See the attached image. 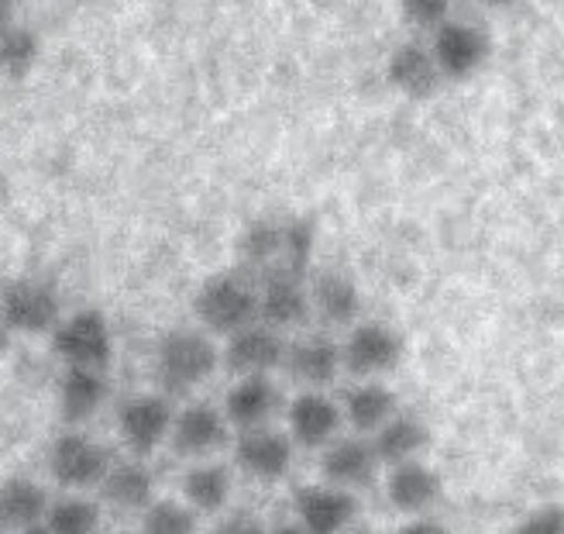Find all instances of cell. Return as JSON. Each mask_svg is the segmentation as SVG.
<instances>
[{
	"mask_svg": "<svg viewBox=\"0 0 564 534\" xmlns=\"http://www.w3.org/2000/svg\"><path fill=\"white\" fill-rule=\"evenodd\" d=\"M290 438L303 448H327L345 425V410L324 389H300L286 407Z\"/></svg>",
	"mask_w": 564,
	"mask_h": 534,
	"instance_id": "obj_15",
	"label": "cell"
},
{
	"mask_svg": "<svg viewBox=\"0 0 564 534\" xmlns=\"http://www.w3.org/2000/svg\"><path fill=\"white\" fill-rule=\"evenodd\" d=\"M169 441H173L176 456H183V459H207L231 441V420L224 414V407H214L207 400H193L183 410H176Z\"/></svg>",
	"mask_w": 564,
	"mask_h": 534,
	"instance_id": "obj_10",
	"label": "cell"
},
{
	"mask_svg": "<svg viewBox=\"0 0 564 534\" xmlns=\"http://www.w3.org/2000/svg\"><path fill=\"white\" fill-rule=\"evenodd\" d=\"M11 14H14V0H0V32L11 24Z\"/></svg>",
	"mask_w": 564,
	"mask_h": 534,
	"instance_id": "obj_36",
	"label": "cell"
},
{
	"mask_svg": "<svg viewBox=\"0 0 564 534\" xmlns=\"http://www.w3.org/2000/svg\"><path fill=\"white\" fill-rule=\"evenodd\" d=\"M441 493H444V483H441L437 469H431L427 462L410 459V462H400V466H389L386 496H389L392 511L420 517V514H427L434 508V503L441 500Z\"/></svg>",
	"mask_w": 564,
	"mask_h": 534,
	"instance_id": "obj_19",
	"label": "cell"
},
{
	"mask_svg": "<svg viewBox=\"0 0 564 534\" xmlns=\"http://www.w3.org/2000/svg\"><path fill=\"white\" fill-rule=\"evenodd\" d=\"M482 8H492V11H502V8H513L517 0H478Z\"/></svg>",
	"mask_w": 564,
	"mask_h": 534,
	"instance_id": "obj_37",
	"label": "cell"
},
{
	"mask_svg": "<svg viewBox=\"0 0 564 534\" xmlns=\"http://www.w3.org/2000/svg\"><path fill=\"white\" fill-rule=\"evenodd\" d=\"M193 314L204 331L228 339L259 321V284L241 269L214 273L193 293Z\"/></svg>",
	"mask_w": 564,
	"mask_h": 534,
	"instance_id": "obj_3",
	"label": "cell"
},
{
	"mask_svg": "<svg viewBox=\"0 0 564 534\" xmlns=\"http://www.w3.org/2000/svg\"><path fill=\"white\" fill-rule=\"evenodd\" d=\"M317 252V221L314 217H256L238 238V269L256 284L279 276L310 279Z\"/></svg>",
	"mask_w": 564,
	"mask_h": 534,
	"instance_id": "obj_1",
	"label": "cell"
},
{
	"mask_svg": "<svg viewBox=\"0 0 564 534\" xmlns=\"http://www.w3.org/2000/svg\"><path fill=\"white\" fill-rule=\"evenodd\" d=\"M138 517V534H196V511L186 500H152Z\"/></svg>",
	"mask_w": 564,
	"mask_h": 534,
	"instance_id": "obj_30",
	"label": "cell"
},
{
	"mask_svg": "<svg viewBox=\"0 0 564 534\" xmlns=\"http://www.w3.org/2000/svg\"><path fill=\"white\" fill-rule=\"evenodd\" d=\"M310 307L327 328H355L361 314V290L355 276L341 269L310 273Z\"/></svg>",
	"mask_w": 564,
	"mask_h": 534,
	"instance_id": "obj_18",
	"label": "cell"
},
{
	"mask_svg": "<svg viewBox=\"0 0 564 534\" xmlns=\"http://www.w3.org/2000/svg\"><path fill=\"white\" fill-rule=\"evenodd\" d=\"M104 400H107V376L100 370H76V365H63L59 414L69 428L87 425V420L104 407Z\"/></svg>",
	"mask_w": 564,
	"mask_h": 534,
	"instance_id": "obj_25",
	"label": "cell"
},
{
	"mask_svg": "<svg viewBox=\"0 0 564 534\" xmlns=\"http://www.w3.org/2000/svg\"><path fill=\"white\" fill-rule=\"evenodd\" d=\"M431 52L441 66L444 79H471L478 70L489 63L492 55V39L478 28L475 21L451 18L431 35Z\"/></svg>",
	"mask_w": 564,
	"mask_h": 534,
	"instance_id": "obj_8",
	"label": "cell"
},
{
	"mask_svg": "<svg viewBox=\"0 0 564 534\" xmlns=\"http://www.w3.org/2000/svg\"><path fill=\"white\" fill-rule=\"evenodd\" d=\"M293 511H296V524L306 534H345L358 517V500L351 490L330 483H310L296 490Z\"/></svg>",
	"mask_w": 564,
	"mask_h": 534,
	"instance_id": "obj_13",
	"label": "cell"
},
{
	"mask_svg": "<svg viewBox=\"0 0 564 534\" xmlns=\"http://www.w3.org/2000/svg\"><path fill=\"white\" fill-rule=\"evenodd\" d=\"M296 459V441L275 428H251L235 438V466L259 483H279Z\"/></svg>",
	"mask_w": 564,
	"mask_h": 534,
	"instance_id": "obj_11",
	"label": "cell"
},
{
	"mask_svg": "<svg viewBox=\"0 0 564 534\" xmlns=\"http://www.w3.org/2000/svg\"><path fill=\"white\" fill-rule=\"evenodd\" d=\"M0 314L14 334H48L63 321V300L45 279L21 276L0 287Z\"/></svg>",
	"mask_w": 564,
	"mask_h": 534,
	"instance_id": "obj_6",
	"label": "cell"
},
{
	"mask_svg": "<svg viewBox=\"0 0 564 534\" xmlns=\"http://www.w3.org/2000/svg\"><path fill=\"white\" fill-rule=\"evenodd\" d=\"M314 307H310V279L296 276H279L259 284V321L275 328V331H290L310 321Z\"/></svg>",
	"mask_w": 564,
	"mask_h": 534,
	"instance_id": "obj_21",
	"label": "cell"
},
{
	"mask_svg": "<svg viewBox=\"0 0 564 534\" xmlns=\"http://www.w3.org/2000/svg\"><path fill=\"white\" fill-rule=\"evenodd\" d=\"M100 521H104L100 503L87 493H73V490H63V496H52L45 514V527L52 534H97Z\"/></svg>",
	"mask_w": 564,
	"mask_h": 534,
	"instance_id": "obj_28",
	"label": "cell"
},
{
	"mask_svg": "<svg viewBox=\"0 0 564 534\" xmlns=\"http://www.w3.org/2000/svg\"><path fill=\"white\" fill-rule=\"evenodd\" d=\"M11 339H14V331H11L8 318H4V314H0V355H4V352L11 349Z\"/></svg>",
	"mask_w": 564,
	"mask_h": 534,
	"instance_id": "obj_35",
	"label": "cell"
},
{
	"mask_svg": "<svg viewBox=\"0 0 564 534\" xmlns=\"http://www.w3.org/2000/svg\"><path fill=\"white\" fill-rule=\"evenodd\" d=\"M341 410H345V420L355 428V435L372 438L386 420L400 410V400L382 380H361L345 393Z\"/></svg>",
	"mask_w": 564,
	"mask_h": 534,
	"instance_id": "obj_26",
	"label": "cell"
},
{
	"mask_svg": "<svg viewBox=\"0 0 564 534\" xmlns=\"http://www.w3.org/2000/svg\"><path fill=\"white\" fill-rule=\"evenodd\" d=\"M39 55H42V42L32 28L8 24L4 32H0V73L8 79L32 76L39 66Z\"/></svg>",
	"mask_w": 564,
	"mask_h": 534,
	"instance_id": "obj_29",
	"label": "cell"
},
{
	"mask_svg": "<svg viewBox=\"0 0 564 534\" xmlns=\"http://www.w3.org/2000/svg\"><path fill=\"white\" fill-rule=\"evenodd\" d=\"M100 496L115 511L141 514L152 500H159L155 496V472L145 462H138V459L110 462L104 483H100Z\"/></svg>",
	"mask_w": 564,
	"mask_h": 534,
	"instance_id": "obj_22",
	"label": "cell"
},
{
	"mask_svg": "<svg viewBox=\"0 0 564 534\" xmlns=\"http://www.w3.org/2000/svg\"><path fill=\"white\" fill-rule=\"evenodd\" d=\"M286 349L290 345L282 339V331L256 321V324L228 334L220 359L235 376H269L279 370V365H286Z\"/></svg>",
	"mask_w": 564,
	"mask_h": 534,
	"instance_id": "obj_12",
	"label": "cell"
},
{
	"mask_svg": "<svg viewBox=\"0 0 564 534\" xmlns=\"http://www.w3.org/2000/svg\"><path fill=\"white\" fill-rule=\"evenodd\" d=\"M269 534H306L300 524H282V527H275V531H269Z\"/></svg>",
	"mask_w": 564,
	"mask_h": 534,
	"instance_id": "obj_38",
	"label": "cell"
},
{
	"mask_svg": "<svg viewBox=\"0 0 564 534\" xmlns=\"http://www.w3.org/2000/svg\"><path fill=\"white\" fill-rule=\"evenodd\" d=\"M110 462H115V459H110L107 448L97 438H90L83 428L63 431L59 438L52 441V448H48V472H52V480L59 483L63 490H73V493L100 490Z\"/></svg>",
	"mask_w": 564,
	"mask_h": 534,
	"instance_id": "obj_5",
	"label": "cell"
},
{
	"mask_svg": "<svg viewBox=\"0 0 564 534\" xmlns=\"http://www.w3.org/2000/svg\"><path fill=\"white\" fill-rule=\"evenodd\" d=\"M403 21L420 35H434L451 21V0H400Z\"/></svg>",
	"mask_w": 564,
	"mask_h": 534,
	"instance_id": "obj_31",
	"label": "cell"
},
{
	"mask_svg": "<svg viewBox=\"0 0 564 534\" xmlns=\"http://www.w3.org/2000/svg\"><path fill=\"white\" fill-rule=\"evenodd\" d=\"M176 407L165 393H134L118 407V435L128 452L149 456L173 435Z\"/></svg>",
	"mask_w": 564,
	"mask_h": 534,
	"instance_id": "obj_9",
	"label": "cell"
},
{
	"mask_svg": "<svg viewBox=\"0 0 564 534\" xmlns=\"http://www.w3.org/2000/svg\"><path fill=\"white\" fill-rule=\"evenodd\" d=\"M282 407V393L272 376H238V383L224 397V414H228L235 431L265 428Z\"/></svg>",
	"mask_w": 564,
	"mask_h": 534,
	"instance_id": "obj_20",
	"label": "cell"
},
{
	"mask_svg": "<svg viewBox=\"0 0 564 534\" xmlns=\"http://www.w3.org/2000/svg\"><path fill=\"white\" fill-rule=\"evenodd\" d=\"M379 452L369 435H351L341 438L337 435L321 456V472L330 487H341V490H365L379 480Z\"/></svg>",
	"mask_w": 564,
	"mask_h": 534,
	"instance_id": "obj_14",
	"label": "cell"
},
{
	"mask_svg": "<svg viewBox=\"0 0 564 534\" xmlns=\"http://www.w3.org/2000/svg\"><path fill=\"white\" fill-rule=\"evenodd\" d=\"M286 370L303 389H324L345 370L341 342H334L327 331H310L286 349Z\"/></svg>",
	"mask_w": 564,
	"mask_h": 534,
	"instance_id": "obj_17",
	"label": "cell"
},
{
	"mask_svg": "<svg viewBox=\"0 0 564 534\" xmlns=\"http://www.w3.org/2000/svg\"><path fill=\"white\" fill-rule=\"evenodd\" d=\"M220 365V349L214 345L210 331L204 328H173L162 334L155 349V383L165 397H183V393L204 386Z\"/></svg>",
	"mask_w": 564,
	"mask_h": 534,
	"instance_id": "obj_2",
	"label": "cell"
},
{
	"mask_svg": "<svg viewBox=\"0 0 564 534\" xmlns=\"http://www.w3.org/2000/svg\"><path fill=\"white\" fill-rule=\"evenodd\" d=\"M341 352H345V370L351 376L379 380L403 362L406 342H403V334L386 321H358L355 328H348Z\"/></svg>",
	"mask_w": 564,
	"mask_h": 534,
	"instance_id": "obj_7",
	"label": "cell"
},
{
	"mask_svg": "<svg viewBox=\"0 0 564 534\" xmlns=\"http://www.w3.org/2000/svg\"><path fill=\"white\" fill-rule=\"evenodd\" d=\"M52 496L28 476H8L0 483V534H21L45 524Z\"/></svg>",
	"mask_w": 564,
	"mask_h": 534,
	"instance_id": "obj_23",
	"label": "cell"
},
{
	"mask_svg": "<svg viewBox=\"0 0 564 534\" xmlns=\"http://www.w3.org/2000/svg\"><path fill=\"white\" fill-rule=\"evenodd\" d=\"M210 534H269V527L256 511H228L217 517Z\"/></svg>",
	"mask_w": 564,
	"mask_h": 534,
	"instance_id": "obj_33",
	"label": "cell"
},
{
	"mask_svg": "<svg viewBox=\"0 0 564 534\" xmlns=\"http://www.w3.org/2000/svg\"><path fill=\"white\" fill-rule=\"evenodd\" d=\"M52 352L63 365L107 373L110 359H115V331H110V321L100 311L83 307V311H76V314H69L55 324Z\"/></svg>",
	"mask_w": 564,
	"mask_h": 534,
	"instance_id": "obj_4",
	"label": "cell"
},
{
	"mask_svg": "<svg viewBox=\"0 0 564 534\" xmlns=\"http://www.w3.org/2000/svg\"><path fill=\"white\" fill-rule=\"evenodd\" d=\"M372 445L382 466H400V462L420 459L423 448L431 445V428L416 410H397L372 435Z\"/></svg>",
	"mask_w": 564,
	"mask_h": 534,
	"instance_id": "obj_24",
	"label": "cell"
},
{
	"mask_svg": "<svg viewBox=\"0 0 564 534\" xmlns=\"http://www.w3.org/2000/svg\"><path fill=\"white\" fill-rule=\"evenodd\" d=\"M21 534H52L45 524H39V527H28V531H21Z\"/></svg>",
	"mask_w": 564,
	"mask_h": 534,
	"instance_id": "obj_39",
	"label": "cell"
},
{
	"mask_svg": "<svg viewBox=\"0 0 564 534\" xmlns=\"http://www.w3.org/2000/svg\"><path fill=\"white\" fill-rule=\"evenodd\" d=\"M235 490V476L220 462H196L183 476V500L196 514H220Z\"/></svg>",
	"mask_w": 564,
	"mask_h": 534,
	"instance_id": "obj_27",
	"label": "cell"
},
{
	"mask_svg": "<svg viewBox=\"0 0 564 534\" xmlns=\"http://www.w3.org/2000/svg\"><path fill=\"white\" fill-rule=\"evenodd\" d=\"M361 534H372V531H361Z\"/></svg>",
	"mask_w": 564,
	"mask_h": 534,
	"instance_id": "obj_40",
	"label": "cell"
},
{
	"mask_svg": "<svg viewBox=\"0 0 564 534\" xmlns=\"http://www.w3.org/2000/svg\"><path fill=\"white\" fill-rule=\"evenodd\" d=\"M389 87L410 100H431L441 90V66L431 52V42H403L386 60Z\"/></svg>",
	"mask_w": 564,
	"mask_h": 534,
	"instance_id": "obj_16",
	"label": "cell"
},
{
	"mask_svg": "<svg viewBox=\"0 0 564 534\" xmlns=\"http://www.w3.org/2000/svg\"><path fill=\"white\" fill-rule=\"evenodd\" d=\"M513 534H564V508L561 503H544V508L530 511Z\"/></svg>",
	"mask_w": 564,
	"mask_h": 534,
	"instance_id": "obj_32",
	"label": "cell"
},
{
	"mask_svg": "<svg viewBox=\"0 0 564 534\" xmlns=\"http://www.w3.org/2000/svg\"><path fill=\"white\" fill-rule=\"evenodd\" d=\"M397 534H447V527L434 517H413L410 524H403Z\"/></svg>",
	"mask_w": 564,
	"mask_h": 534,
	"instance_id": "obj_34",
	"label": "cell"
}]
</instances>
